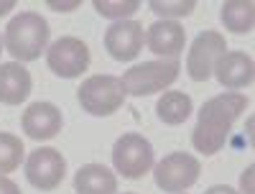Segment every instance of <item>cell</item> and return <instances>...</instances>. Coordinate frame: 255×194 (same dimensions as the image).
I'll return each mask as SVG.
<instances>
[{
  "instance_id": "obj_22",
  "label": "cell",
  "mask_w": 255,
  "mask_h": 194,
  "mask_svg": "<svg viewBox=\"0 0 255 194\" xmlns=\"http://www.w3.org/2000/svg\"><path fill=\"white\" fill-rule=\"evenodd\" d=\"M0 194H23V192H20V187H18L13 179H8V177L0 174Z\"/></svg>"
},
{
  "instance_id": "obj_2",
  "label": "cell",
  "mask_w": 255,
  "mask_h": 194,
  "mask_svg": "<svg viewBox=\"0 0 255 194\" xmlns=\"http://www.w3.org/2000/svg\"><path fill=\"white\" fill-rule=\"evenodd\" d=\"M49 36H51V31H49L46 18L41 13L26 10V13H18L8 23L3 46L18 64L36 61L49 49Z\"/></svg>"
},
{
  "instance_id": "obj_20",
  "label": "cell",
  "mask_w": 255,
  "mask_h": 194,
  "mask_svg": "<svg viewBox=\"0 0 255 194\" xmlns=\"http://www.w3.org/2000/svg\"><path fill=\"white\" fill-rule=\"evenodd\" d=\"M92 8L102 15V18H113V20H125L133 13L140 10L138 0H123V3H113V0H95Z\"/></svg>"
},
{
  "instance_id": "obj_23",
  "label": "cell",
  "mask_w": 255,
  "mask_h": 194,
  "mask_svg": "<svg viewBox=\"0 0 255 194\" xmlns=\"http://www.w3.org/2000/svg\"><path fill=\"white\" fill-rule=\"evenodd\" d=\"M82 3L79 0H72V3H56V0H49V8H54V10H59V13H69V10H74V8H79Z\"/></svg>"
},
{
  "instance_id": "obj_5",
  "label": "cell",
  "mask_w": 255,
  "mask_h": 194,
  "mask_svg": "<svg viewBox=\"0 0 255 194\" xmlns=\"http://www.w3.org/2000/svg\"><path fill=\"white\" fill-rule=\"evenodd\" d=\"M153 146L140 133H123L113 146V166L125 179H143L153 169Z\"/></svg>"
},
{
  "instance_id": "obj_11",
  "label": "cell",
  "mask_w": 255,
  "mask_h": 194,
  "mask_svg": "<svg viewBox=\"0 0 255 194\" xmlns=\"http://www.w3.org/2000/svg\"><path fill=\"white\" fill-rule=\"evenodd\" d=\"M20 125H23V133L33 141H49L54 136L61 133V110L54 102H31L26 107L23 118H20Z\"/></svg>"
},
{
  "instance_id": "obj_24",
  "label": "cell",
  "mask_w": 255,
  "mask_h": 194,
  "mask_svg": "<svg viewBox=\"0 0 255 194\" xmlns=\"http://www.w3.org/2000/svg\"><path fill=\"white\" fill-rule=\"evenodd\" d=\"M204 194H238L232 187H227V184H215V187H209Z\"/></svg>"
},
{
  "instance_id": "obj_8",
  "label": "cell",
  "mask_w": 255,
  "mask_h": 194,
  "mask_svg": "<svg viewBox=\"0 0 255 194\" xmlns=\"http://www.w3.org/2000/svg\"><path fill=\"white\" fill-rule=\"evenodd\" d=\"M67 177V159L56 148H36L26 161V179L41 192H54Z\"/></svg>"
},
{
  "instance_id": "obj_15",
  "label": "cell",
  "mask_w": 255,
  "mask_h": 194,
  "mask_svg": "<svg viewBox=\"0 0 255 194\" xmlns=\"http://www.w3.org/2000/svg\"><path fill=\"white\" fill-rule=\"evenodd\" d=\"M74 192L77 194H115L118 179L102 164H84L74 174Z\"/></svg>"
},
{
  "instance_id": "obj_14",
  "label": "cell",
  "mask_w": 255,
  "mask_h": 194,
  "mask_svg": "<svg viewBox=\"0 0 255 194\" xmlns=\"http://www.w3.org/2000/svg\"><path fill=\"white\" fill-rule=\"evenodd\" d=\"M33 79L31 72L18 61L0 64V102L3 105H20L31 95Z\"/></svg>"
},
{
  "instance_id": "obj_27",
  "label": "cell",
  "mask_w": 255,
  "mask_h": 194,
  "mask_svg": "<svg viewBox=\"0 0 255 194\" xmlns=\"http://www.w3.org/2000/svg\"><path fill=\"white\" fill-rule=\"evenodd\" d=\"M123 194H135V192H123Z\"/></svg>"
},
{
  "instance_id": "obj_10",
  "label": "cell",
  "mask_w": 255,
  "mask_h": 194,
  "mask_svg": "<svg viewBox=\"0 0 255 194\" xmlns=\"http://www.w3.org/2000/svg\"><path fill=\"white\" fill-rule=\"evenodd\" d=\"M143 23L138 20H118L105 31V49L115 61H133L143 51Z\"/></svg>"
},
{
  "instance_id": "obj_7",
  "label": "cell",
  "mask_w": 255,
  "mask_h": 194,
  "mask_svg": "<svg viewBox=\"0 0 255 194\" xmlns=\"http://www.w3.org/2000/svg\"><path fill=\"white\" fill-rule=\"evenodd\" d=\"M46 64L56 77L74 79L90 69V46L77 36H61L46 49Z\"/></svg>"
},
{
  "instance_id": "obj_25",
  "label": "cell",
  "mask_w": 255,
  "mask_h": 194,
  "mask_svg": "<svg viewBox=\"0 0 255 194\" xmlns=\"http://www.w3.org/2000/svg\"><path fill=\"white\" fill-rule=\"evenodd\" d=\"M13 8H15V0H5V3H0V15H8Z\"/></svg>"
},
{
  "instance_id": "obj_18",
  "label": "cell",
  "mask_w": 255,
  "mask_h": 194,
  "mask_svg": "<svg viewBox=\"0 0 255 194\" xmlns=\"http://www.w3.org/2000/svg\"><path fill=\"white\" fill-rule=\"evenodd\" d=\"M26 159V146L13 133H0V174H13Z\"/></svg>"
},
{
  "instance_id": "obj_16",
  "label": "cell",
  "mask_w": 255,
  "mask_h": 194,
  "mask_svg": "<svg viewBox=\"0 0 255 194\" xmlns=\"http://www.w3.org/2000/svg\"><path fill=\"white\" fill-rule=\"evenodd\" d=\"M220 20L230 33H250L255 26V3L253 0H227L222 3Z\"/></svg>"
},
{
  "instance_id": "obj_3",
  "label": "cell",
  "mask_w": 255,
  "mask_h": 194,
  "mask_svg": "<svg viewBox=\"0 0 255 194\" xmlns=\"http://www.w3.org/2000/svg\"><path fill=\"white\" fill-rule=\"evenodd\" d=\"M179 61L176 59H163V61H143L135 64L133 69H128L120 79L123 84V92L125 95H133V97H145V95H156L163 92L166 87L179 79Z\"/></svg>"
},
{
  "instance_id": "obj_21",
  "label": "cell",
  "mask_w": 255,
  "mask_h": 194,
  "mask_svg": "<svg viewBox=\"0 0 255 194\" xmlns=\"http://www.w3.org/2000/svg\"><path fill=\"white\" fill-rule=\"evenodd\" d=\"M253 171H255V166L250 164L240 174V189H243V194H255V189H253Z\"/></svg>"
},
{
  "instance_id": "obj_19",
  "label": "cell",
  "mask_w": 255,
  "mask_h": 194,
  "mask_svg": "<svg viewBox=\"0 0 255 194\" xmlns=\"http://www.w3.org/2000/svg\"><path fill=\"white\" fill-rule=\"evenodd\" d=\"M148 8L156 15H161L163 20H176V18H186L194 13L197 3L194 0H176V3H171V0H151Z\"/></svg>"
},
{
  "instance_id": "obj_26",
  "label": "cell",
  "mask_w": 255,
  "mask_h": 194,
  "mask_svg": "<svg viewBox=\"0 0 255 194\" xmlns=\"http://www.w3.org/2000/svg\"><path fill=\"white\" fill-rule=\"evenodd\" d=\"M0 54H3V38H0Z\"/></svg>"
},
{
  "instance_id": "obj_1",
  "label": "cell",
  "mask_w": 255,
  "mask_h": 194,
  "mask_svg": "<svg viewBox=\"0 0 255 194\" xmlns=\"http://www.w3.org/2000/svg\"><path fill=\"white\" fill-rule=\"evenodd\" d=\"M245 107H248V97L240 92H225L207 100L199 110L194 131H191V146L204 156L217 154L232 131V123L245 113Z\"/></svg>"
},
{
  "instance_id": "obj_4",
  "label": "cell",
  "mask_w": 255,
  "mask_h": 194,
  "mask_svg": "<svg viewBox=\"0 0 255 194\" xmlns=\"http://www.w3.org/2000/svg\"><path fill=\"white\" fill-rule=\"evenodd\" d=\"M77 100L84 113H90L95 118H108L123 107L125 92H123V84L118 77L95 74L82 82V87L77 90Z\"/></svg>"
},
{
  "instance_id": "obj_12",
  "label": "cell",
  "mask_w": 255,
  "mask_h": 194,
  "mask_svg": "<svg viewBox=\"0 0 255 194\" xmlns=\"http://www.w3.org/2000/svg\"><path fill=\"white\" fill-rule=\"evenodd\" d=\"M212 74L217 77V82L227 90H245L253 84V77H255V64L253 59L245 54V51H225Z\"/></svg>"
},
{
  "instance_id": "obj_6",
  "label": "cell",
  "mask_w": 255,
  "mask_h": 194,
  "mask_svg": "<svg viewBox=\"0 0 255 194\" xmlns=\"http://www.w3.org/2000/svg\"><path fill=\"white\" fill-rule=\"evenodd\" d=\"M199 174H202L199 159L184 154V151H174V154L163 156V161H158L153 169L156 187L163 189L166 194H181L184 189L194 187Z\"/></svg>"
},
{
  "instance_id": "obj_13",
  "label": "cell",
  "mask_w": 255,
  "mask_h": 194,
  "mask_svg": "<svg viewBox=\"0 0 255 194\" xmlns=\"http://www.w3.org/2000/svg\"><path fill=\"white\" fill-rule=\"evenodd\" d=\"M145 44L156 56L176 59L184 51L186 44V31L179 20H156V23L145 31Z\"/></svg>"
},
{
  "instance_id": "obj_9",
  "label": "cell",
  "mask_w": 255,
  "mask_h": 194,
  "mask_svg": "<svg viewBox=\"0 0 255 194\" xmlns=\"http://www.w3.org/2000/svg\"><path fill=\"white\" fill-rule=\"evenodd\" d=\"M227 51V41L220 31H204L194 38L186 56V72L194 82H207L212 77L217 59Z\"/></svg>"
},
{
  "instance_id": "obj_17",
  "label": "cell",
  "mask_w": 255,
  "mask_h": 194,
  "mask_svg": "<svg viewBox=\"0 0 255 194\" xmlns=\"http://www.w3.org/2000/svg\"><path fill=\"white\" fill-rule=\"evenodd\" d=\"M194 110V102L186 92H179V90H171V92H163L156 102V115L161 123L166 125H181L186 123V118Z\"/></svg>"
}]
</instances>
